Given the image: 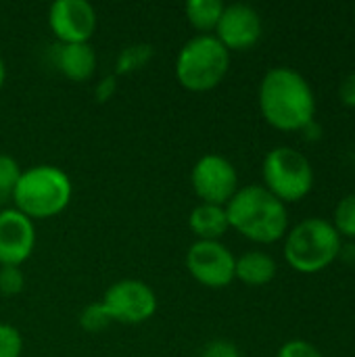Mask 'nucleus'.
Returning <instances> with one entry per match:
<instances>
[{
    "label": "nucleus",
    "mask_w": 355,
    "mask_h": 357,
    "mask_svg": "<svg viewBox=\"0 0 355 357\" xmlns=\"http://www.w3.org/2000/svg\"><path fill=\"white\" fill-rule=\"evenodd\" d=\"M259 111L280 132H301L316 119V96L310 82L291 67H272L259 84Z\"/></svg>",
    "instance_id": "1"
},
{
    "label": "nucleus",
    "mask_w": 355,
    "mask_h": 357,
    "mask_svg": "<svg viewBox=\"0 0 355 357\" xmlns=\"http://www.w3.org/2000/svg\"><path fill=\"white\" fill-rule=\"evenodd\" d=\"M228 224L245 238L272 245L289 232V211L264 184H247L226 203Z\"/></svg>",
    "instance_id": "2"
},
{
    "label": "nucleus",
    "mask_w": 355,
    "mask_h": 357,
    "mask_svg": "<svg viewBox=\"0 0 355 357\" xmlns=\"http://www.w3.org/2000/svg\"><path fill=\"white\" fill-rule=\"evenodd\" d=\"M73 197V184L59 165H31L21 172L10 201L17 211L29 220H50L63 213Z\"/></svg>",
    "instance_id": "3"
},
{
    "label": "nucleus",
    "mask_w": 355,
    "mask_h": 357,
    "mask_svg": "<svg viewBox=\"0 0 355 357\" xmlns=\"http://www.w3.org/2000/svg\"><path fill=\"white\" fill-rule=\"evenodd\" d=\"M285 259L299 274L324 272L343 251V238L324 218H308L285 234Z\"/></svg>",
    "instance_id": "4"
},
{
    "label": "nucleus",
    "mask_w": 355,
    "mask_h": 357,
    "mask_svg": "<svg viewBox=\"0 0 355 357\" xmlns=\"http://www.w3.org/2000/svg\"><path fill=\"white\" fill-rule=\"evenodd\" d=\"M230 69V50L213 33H197L182 44L176 56V79L190 92H209Z\"/></svg>",
    "instance_id": "5"
},
{
    "label": "nucleus",
    "mask_w": 355,
    "mask_h": 357,
    "mask_svg": "<svg viewBox=\"0 0 355 357\" xmlns=\"http://www.w3.org/2000/svg\"><path fill=\"white\" fill-rule=\"evenodd\" d=\"M264 186L285 205L305 199L314 188V167L310 159L293 146H276L262 163Z\"/></svg>",
    "instance_id": "6"
},
{
    "label": "nucleus",
    "mask_w": 355,
    "mask_h": 357,
    "mask_svg": "<svg viewBox=\"0 0 355 357\" xmlns=\"http://www.w3.org/2000/svg\"><path fill=\"white\" fill-rule=\"evenodd\" d=\"M103 305L109 312L113 322L121 324H142L157 314V295L155 291L138 278H123L113 282L105 295Z\"/></svg>",
    "instance_id": "7"
},
{
    "label": "nucleus",
    "mask_w": 355,
    "mask_h": 357,
    "mask_svg": "<svg viewBox=\"0 0 355 357\" xmlns=\"http://www.w3.org/2000/svg\"><path fill=\"white\" fill-rule=\"evenodd\" d=\"M184 264L188 274L207 289H226L234 282L236 257L222 241H195Z\"/></svg>",
    "instance_id": "8"
},
{
    "label": "nucleus",
    "mask_w": 355,
    "mask_h": 357,
    "mask_svg": "<svg viewBox=\"0 0 355 357\" xmlns=\"http://www.w3.org/2000/svg\"><path fill=\"white\" fill-rule=\"evenodd\" d=\"M190 184L201 203L224 205L236 195L239 172L230 159L218 153H207L190 169Z\"/></svg>",
    "instance_id": "9"
},
{
    "label": "nucleus",
    "mask_w": 355,
    "mask_h": 357,
    "mask_svg": "<svg viewBox=\"0 0 355 357\" xmlns=\"http://www.w3.org/2000/svg\"><path fill=\"white\" fill-rule=\"evenodd\" d=\"M96 23V10L88 0H54L48 6V27L59 44L90 42Z\"/></svg>",
    "instance_id": "10"
},
{
    "label": "nucleus",
    "mask_w": 355,
    "mask_h": 357,
    "mask_svg": "<svg viewBox=\"0 0 355 357\" xmlns=\"http://www.w3.org/2000/svg\"><path fill=\"white\" fill-rule=\"evenodd\" d=\"M264 33V23L259 13L245 2L226 4L218 21L213 36L232 52L253 48Z\"/></svg>",
    "instance_id": "11"
},
{
    "label": "nucleus",
    "mask_w": 355,
    "mask_h": 357,
    "mask_svg": "<svg viewBox=\"0 0 355 357\" xmlns=\"http://www.w3.org/2000/svg\"><path fill=\"white\" fill-rule=\"evenodd\" d=\"M36 249V222L6 207L0 211V266H23Z\"/></svg>",
    "instance_id": "12"
},
{
    "label": "nucleus",
    "mask_w": 355,
    "mask_h": 357,
    "mask_svg": "<svg viewBox=\"0 0 355 357\" xmlns=\"http://www.w3.org/2000/svg\"><path fill=\"white\" fill-rule=\"evenodd\" d=\"M56 69L71 82H88L98 65L96 50L90 42L80 44H56L54 50Z\"/></svg>",
    "instance_id": "13"
},
{
    "label": "nucleus",
    "mask_w": 355,
    "mask_h": 357,
    "mask_svg": "<svg viewBox=\"0 0 355 357\" xmlns=\"http://www.w3.org/2000/svg\"><path fill=\"white\" fill-rule=\"evenodd\" d=\"M188 228L197 241H222V236L230 230L226 207L199 203L188 215Z\"/></svg>",
    "instance_id": "14"
},
{
    "label": "nucleus",
    "mask_w": 355,
    "mask_h": 357,
    "mask_svg": "<svg viewBox=\"0 0 355 357\" xmlns=\"http://www.w3.org/2000/svg\"><path fill=\"white\" fill-rule=\"evenodd\" d=\"M278 266L274 257L266 251H247L236 257L234 280H241L247 287H266L276 278Z\"/></svg>",
    "instance_id": "15"
},
{
    "label": "nucleus",
    "mask_w": 355,
    "mask_h": 357,
    "mask_svg": "<svg viewBox=\"0 0 355 357\" xmlns=\"http://www.w3.org/2000/svg\"><path fill=\"white\" fill-rule=\"evenodd\" d=\"M222 0H188L184 4V13L188 23L199 33H213L218 27V21L224 13Z\"/></svg>",
    "instance_id": "16"
},
{
    "label": "nucleus",
    "mask_w": 355,
    "mask_h": 357,
    "mask_svg": "<svg viewBox=\"0 0 355 357\" xmlns=\"http://www.w3.org/2000/svg\"><path fill=\"white\" fill-rule=\"evenodd\" d=\"M155 56V48L153 44L146 42H136L126 46L115 61V75H126V73H134L138 69H144L151 59Z\"/></svg>",
    "instance_id": "17"
},
{
    "label": "nucleus",
    "mask_w": 355,
    "mask_h": 357,
    "mask_svg": "<svg viewBox=\"0 0 355 357\" xmlns=\"http://www.w3.org/2000/svg\"><path fill=\"white\" fill-rule=\"evenodd\" d=\"M341 238L355 241V192L343 197L335 207V220L331 222Z\"/></svg>",
    "instance_id": "18"
},
{
    "label": "nucleus",
    "mask_w": 355,
    "mask_h": 357,
    "mask_svg": "<svg viewBox=\"0 0 355 357\" xmlns=\"http://www.w3.org/2000/svg\"><path fill=\"white\" fill-rule=\"evenodd\" d=\"M111 324H113V320H111L109 312L105 310L103 301L88 303V305L80 312V326H82V331H86V333L96 335V333L109 328Z\"/></svg>",
    "instance_id": "19"
},
{
    "label": "nucleus",
    "mask_w": 355,
    "mask_h": 357,
    "mask_svg": "<svg viewBox=\"0 0 355 357\" xmlns=\"http://www.w3.org/2000/svg\"><path fill=\"white\" fill-rule=\"evenodd\" d=\"M21 165L15 157L6 155V153H0V199L2 197H8L13 195V188L15 184L19 182V176H21Z\"/></svg>",
    "instance_id": "20"
},
{
    "label": "nucleus",
    "mask_w": 355,
    "mask_h": 357,
    "mask_svg": "<svg viewBox=\"0 0 355 357\" xmlns=\"http://www.w3.org/2000/svg\"><path fill=\"white\" fill-rule=\"evenodd\" d=\"M25 276L19 266H0V295L15 297L23 291Z\"/></svg>",
    "instance_id": "21"
},
{
    "label": "nucleus",
    "mask_w": 355,
    "mask_h": 357,
    "mask_svg": "<svg viewBox=\"0 0 355 357\" xmlns=\"http://www.w3.org/2000/svg\"><path fill=\"white\" fill-rule=\"evenodd\" d=\"M23 337L13 324H0V357H21Z\"/></svg>",
    "instance_id": "22"
},
{
    "label": "nucleus",
    "mask_w": 355,
    "mask_h": 357,
    "mask_svg": "<svg viewBox=\"0 0 355 357\" xmlns=\"http://www.w3.org/2000/svg\"><path fill=\"white\" fill-rule=\"evenodd\" d=\"M276 357H324L320 354V349L316 345H312L310 341H303V339H293V341H287L280 349H278V356Z\"/></svg>",
    "instance_id": "23"
},
{
    "label": "nucleus",
    "mask_w": 355,
    "mask_h": 357,
    "mask_svg": "<svg viewBox=\"0 0 355 357\" xmlns=\"http://www.w3.org/2000/svg\"><path fill=\"white\" fill-rule=\"evenodd\" d=\"M199 357H241L239 356V349L234 343L230 341H224V339H216L211 343H207Z\"/></svg>",
    "instance_id": "24"
},
{
    "label": "nucleus",
    "mask_w": 355,
    "mask_h": 357,
    "mask_svg": "<svg viewBox=\"0 0 355 357\" xmlns=\"http://www.w3.org/2000/svg\"><path fill=\"white\" fill-rule=\"evenodd\" d=\"M115 92H117V75H115V73L105 75V77L94 86V98H96L98 102H107Z\"/></svg>",
    "instance_id": "25"
},
{
    "label": "nucleus",
    "mask_w": 355,
    "mask_h": 357,
    "mask_svg": "<svg viewBox=\"0 0 355 357\" xmlns=\"http://www.w3.org/2000/svg\"><path fill=\"white\" fill-rule=\"evenodd\" d=\"M339 98L343 100V105L354 107L355 109V71L354 73H349V75L341 82V86H339Z\"/></svg>",
    "instance_id": "26"
},
{
    "label": "nucleus",
    "mask_w": 355,
    "mask_h": 357,
    "mask_svg": "<svg viewBox=\"0 0 355 357\" xmlns=\"http://www.w3.org/2000/svg\"><path fill=\"white\" fill-rule=\"evenodd\" d=\"M4 82H6V63H4V59L0 54V88L4 86Z\"/></svg>",
    "instance_id": "27"
},
{
    "label": "nucleus",
    "mask_w": 355,
    "mask_h": 357,
    "mask_svg": "<svg viewBox=\"0 0 355 357\" xmlns=\"http://www.w3.org/2000/svg\"><path fill=\"white\" fill-rule=\"evenodd\" d=\"M354 15H355V10H354Z\"/></svg>",
    "instance_id": "28"
}]
</instances>
